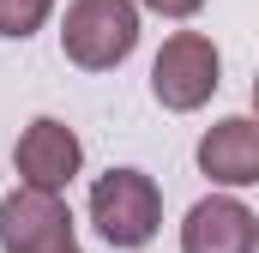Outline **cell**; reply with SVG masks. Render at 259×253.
Instances as JSON below:
<instances>
[{"instance_id": "cell-1", "label": "cell", "mask_w": 259, "mask_h": 253, "mask_svg": "<svg viewBox=\"0 0 259 253\" xmlns=\"http://www.w3.org/2000/svg\"><path fill=\"white\" fill-rule=\"evenodd\" d=\"M139 49V6L133 0H66L61 55L78 72H115Z\"/></svg>"}, {"instance_id": "cell-6", "label": "cell", "mask_w": 259, "mask_h": 253, "mask_svg": "<svg viewBox=\"0 0 259 253\" xmlns=\"http://www.w3.org/2000/svg\"><path fill=\"white\" fill-rule=\"evenodd\" d=\"M181 253H259V217L235 193H211L181 223Z\"/></svg>"}, {"instance_id": "cell-7", "label": "cell", "mask_w": 259, "mask_h": 253, "mask_svg": "<svg viewBox=\"0 0 259 253\" xmlns=\"http://www.w3.org/2000/svg\"><path fill=\"white\" fill-rule=\"evenodd\" d=\"M199 169L217 181V187H253L259 181V126L253 115H229L199 139Z\"/></svg>"}, {"instance_id": "cell-9", "label": "cell", "mask_w": 259, "mask_h": 253, "mask_svg": "<svg viewBox=\"0 0 259 253\" xmlns=\"http://www.w3.org/2000/svg\"><path fill=\"white\" fill-rule=\"evenodd\" d=\"M133 6H145V12H157V18H193L205 0H133Z\"/></svg>"}, {"instance_id": "cell-3", "label": "cell", "mask_w": 259, "mask_h": 253, "mask_svg": "<svg viewBox=\"0 0 259 253\" xmlns=\"http://www.w3.org/2000/svg\"><path fill=\"white\" fill-rule=\"evenodd\" d=\"M223 85V61H217V43L199 36V30H175L157 61H151V97L169 109V115H193L217 97Z\"/></svg>"}, {"instance_id": "cell-4", "label": "cell", "mask_w": 259, "mask_h": 253, "mask_svg": "<svg viewBox=\"0 0 259 253\" xmlns=\"http://www.w3.org/2000/svg\"><path fill=\"white\" fill-rule=\"evenodd\" d=\"M12 169H18V187H36V193H66L72 175L84 169V145L78 133L55 115H36V121L18 133L12 145Z\"/></svg>"}, {"instance_id": "cell-2", "label": "cell", "mask_w": 259, "mask_h": 253, "mask_svg": "<svg viewBox=\"0 0 259 253\" xmlns=\"http://www.w3.org/2000/svg\"><path fill=\"white\" fill-rule=\"evenodd\" d=\"M91 223L109 247H145L163 223V187L145 169H109L91 181Z\"/></svg>"}, {"instance_id": "cell-8", "label": "cell", "mask_w": 259, "mask_h": 253, "mask_svg": "<svg viewBox=\"0 0 259 253\" xmlns=\"http://www.w3.org/2000/svg\"><path fill=\"white\" fill-rule=\"evenodd\" d=\"M49 12H55V0H0V36L24 43L49 24Z\"/></svg>"}, {"instance_id": "cell-10", "label": "cell", "mask_w": 259, "mask_h": 253, "mask_svg": "<svg viewBox=\"0 0 259 253\" xmlns=\"http://www.w3.org/2000/svg\"><path fill=\"white\" fill-rule=\"evenodd\" d=\"M66 253H78V241H72V247H66Z\"/></svg>"}, {"instance_id": "cell-5", "label": "cell", "mask_w": 259, "mask_h": 253, "mask_svg": "<svg viewBox=\"0 0 259 253\" xmlns=\"http://www.w3.org/2000/svg\"><path fill=\"white\" fill-rule=\"evenodd\" d=\"M72 247V211L61 193L12 187L0 199V253H66Z\"/></svg>"}]
</instances>
